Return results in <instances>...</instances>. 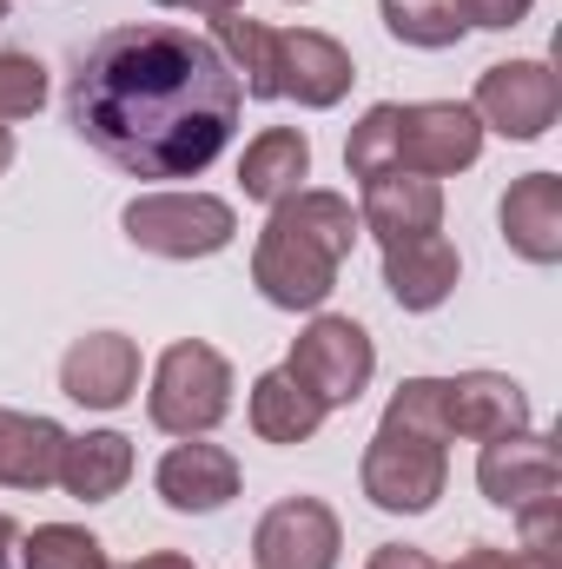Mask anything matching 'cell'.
I'll return each instance as SVG.
<instances>
[{"label":"cell","instance_id":"22","mask_svg":"<svg viewBox=\"0 0 562 569\" xmlns=\"http://www.w3.org/2000/svg\"><path fill=\"white\" fill-rule=\"evenodd\" d=\"M324 418H331V411H324L284 365L252 385V430H259L265 443H304V437H318Z\"/></svg>","mask_w":562,"mask_h":569},{"label":"cell","instance_id":"19","mask_svg":"<svg viewBox=\"0 0 562 569\" xmlns=\"http://www.w3.org/2000/svg\"><path fill=\"white\" fill-rule=\"evenodd\" d=\"M212 47L232 67L239 93L279 100V27H265L252 13H212Z\"/></svg>","mask_w":562,"mask_h":569},{"label":"cell","instance_id":"5","mask_svg":"<svg viewBox=\"0 0 562 569\" xmlns=\"http://www.w3.org/2000/svg\"><path fill=\"white\" fill-rule=\"evenodd\" d=\"M152 425L165 437H205L225 425L232 411V365L225 351H212L205 338H179L159 371H152V398H145Z\"/></svg>","mask_w":562,"mask_h":569},{"label":"cell","instance_id":"28","mask_svg":"<svg viewBox=\"0 0 562 569\" xmlns=\"http://www.w3.org/2000/svg\"><path fill=\"white\" fill-rule=\"evenodd\" d=\"M364 569H443V563L423 557V550H411V543H384V550H371V563Z\"/></svg>","mask_w":562,"mask_h":569},{"label":"cell","instance_id":"3","mask_svg":"<svg viewBox=\"0 0 562 569\" xmlns=\"http://www.w3.org/2000/svg\"><path fill=\"white\" fill-rule=\"evenodd\" d=\"M450 425H443V378H404L384 405V425L364 443V497L384 517H423L436 510L450 483Z\"/></svg>","mask_w":562,"mask_h":569},{"label":"cell","instance_id":"32","mask_svg":"<svg viewBox=\"0 0 562 569\" xmlns=\"http://www.w3.org/2000/svg\"><path fill=\"white\" fill-rule=\"evenodd\" d=\"M7 166H13V133L0 127V172H7Z\"/></svg>","mask_w":562,"mask_h":569},{"label":"cell","instance_id":"11","mask_svg":"<svg viewBox=\"0 0 562 569\" xmlns=\"http://www.w3.org/2000/svg\"><path fill=\"white\" fill-rule=\"evenodd\" d=\"M476 483L496 510H530L543 497H556L562 470H556V443L543 430H510V437H490L483 457H476Z\"/></svg>","mask_w":562,"mask_h":569},{"label":"cell","instance_id":"29","mask_svg":"<svg viewBox=\"0 0 562 569\" xmlns=\"http://www.w3.org/2000/svg\"><path fill=\"white\" fill-rule=\"evenodd\" d=\"M20 543H27V530L0 510V569H20Z\"/></svg>","mask_w":562,"mask_h":569},{"label":"cell","instance_id":"17","mask_svg":"<svg viewBox=\"0 0 562 569\" xmlns=\"http://www.w3.org/2000/svg\"><path fill=\"white\" fill-rule=\"evenodd\" d=\"M456 246L443 232H418V239H391L384 246V284L404 311H436L456 291Z\"/></svg>","mask_w":562,"mask_h":569},{"label":"cell","instance_id":"2","mask_svg":"<svg viewBox=\"0 0 562 569\" xmlns=\"http://www.w3.org/2000/svg\"><path fill=\"white\" fill-rule=\"evenodd\" d=\"M358 232L364 226H358L344 192L304 186V192L272 206V219L259 232V252H252V284L279 311H318L338 291V272H344Z\"/></svg>","mask_w":562,"mask_h":569},{"label":"cell","instance_id":"25","mask_svg":"<svg viewBox=\"0 0 562 569\" xmlns=\"http://www.w3.org/2000/svg\"><path fill=\"white\" fill-rule=\"evenodd\" d=\"M47 107V67L33 53H0V120H33Z\"/></svg>","mask_w":562,"mask_h":569},{"label":"cell","instance_id":"1","mask_svg":"<svg viewBox=\"0 0 562 569\" xmlns=\"http://www.w3.org/2000/svg\"><path fill=\"white\" fill-rule=\"evenodd\" d=\"M239 80L212 40L140 20L100 33L67 80V127L133 179H192L239 127Z\"/></svg>","mask_w":562,"mask_h":569},{"label":"cell","instance_id":"27","mask_svg":"<svg viewBox=\"0 0 562 569\" xmlns=\"http://www.w3.org/2000/svg\"><path fill=\"white\" fill-rule=\"evenodd\" d=\"M530 7L536 0H456L463 27H490V33H510L516 20H530Z\"/></svg>","mask_w":562,"mask_h":569},{"label":"cell","instance_id":"30","mask_svg":"<svg viewBox=\"0 0 562 569\" xmlns=\"http://www.w3.org/2000/svg\"><path fill=\"white\" fill-rule=\"evenodd\" d=\"M152 7H179V13H239V0H152Z\"/></svg>","mask_w":562,"mask_h":569},{"label":"cell","instance_id":"8","mask_svg":"<svg viewBox=\"0 0 562 569\" xmlns=\"http://www.w3.org/2000/svg\"><path fill=\"white\" fill-rule=\"evenodd\" d=\"M483 127H496L503 140H543L562 113V87L550 60H496L476 80V107Z\"/></svg>","mask_w":562,"mask_h":569},{"label":"cell","instance_id":"20","mask_svg":"<svg viewBox=\"0 0 562 569\" xmlns=\"http://www.w3.org/2000/svg\"><path fill=\"white\" fill-rule=\"evenodd\" d=\"M133 477V443L120 430H87V437H67V457H60V490L73 503H107L120 497Z\"/></svg>","mask_w":562,"mask_h":569},{"label":"cell","instance_id":"7","mask_svg":"<svg viewBox=\"0 0 562 569\" xmlns=\"http://www.w3.org/2000/svg\"><path fill=\"white\" fill-rule=\"evenodd\" d=\"M284 371H291L324 411H338V405H358V398H364V385H371V371H378V345H371V331H364L358 318L318 311V318L291 338Z\"/></svg>","mask_w":562,"mask_h":569},{"label":"cell","instance_id":"23","mask_svg":"<svg viewBox=\"0 0 562 569\" xmlns=\"http://www.w3.org/2000/svg\"><path fill=\"white\" fill-rule=\"evenodd\" d=\"M384 7V27H391V40H404V47H456L470 27H463V13H456V0H378Z\"/></svg>","mask_w":562,"mask_h":569},{"label":"cell","instance_id":"6","mask_svg":"<svg viewBox=\"0 0 562 569\" xmlns=\"http://www.w3.org/2000/svg\"><path fill=\"white\" fill-rule=\"evenodd\" d=\"M120 226L152 259H212V252L232 246L239 212L225 199H212V192H140L120 212Z\"/></svg>","mask_w":562,"mask_h":569},{"label":"cell","instance_id":"14","mask_svg":"<svg viewBox=\"0 0 562 569\" xmlns=\"http://www.w3.org/2000/svg\"><path fill=\"white\" fill-rule=\"evenodd\" d=\"M443 425H450V437L490 443V437L530 430V398L503 371H456V378H443Z\"/></svg>","mask_w":562,"mask_h":569},{"label":"cell","instance_id":"15","mask_svg":"<svg viewBox=\"0 0 562 569\" xmlns=\"http://www.w3.org/2000/svg\"><path fill=\"white\" fill-rule=\"evenodd\" d=\"M358 226L391 246V239H418V232H436L443 226V186L423 179V172H371L364 179V206H358Z\"/></svg>","mask_w":562,"mask_h":569},{"label":"cell","instance_id":"9","mask_svg":"<svg viewBox=\"0 0 562 569\" xmlns=\"http://www.w3.org/2000/svg\"><path fill=\"white\" fill-rule=\"evenodd\" d=\"M338 550H344L338 510L318 497H284L252 530V563L259 569H338Z\"/></svg>","mask_w":562,"mask_h":569},{"label":"cell","instance_id":"4","mask_svg":"<svg viewBox=\"0 0 562 569\" xmlns=\"http://www.w3.org/2000/svg\"><path fill=\"white\" fill-rule=\"evenodd\" d=\"M476 152H483V120L470 107H456V100H411V107L384 100L351 127L344 166H351V179H371L391 166L423 172V179H450V172L476 166Z\"/></svg>","mask_w":562,"mask_h":569},{"label":"cell","instance_id":"12","mask_svg":"<svg viewBox=\"0 0 562 569\" xmlns=\"http://www.w3.org/2000/svg\"><path fill=\"white\" fill-rule=\"evenodd\" d=\"M351 80H358V67L331 33H318V27H284L279 33V100L324 113L351 93Z\"/></svg>","mask_w":562,"mask_h":569},{"label":"cell","instance_id":"10","mask_svg":"<svg viewBox=\"0 0 562 569\" xmlns=\"http://www.w3.org/2000/svg\"><path fill=\"white\" fill-rule=\"evenodd\" d=\"M60 391L87 411H120L140 391V345L127 331H87L60 358Z\"/></svg>","mask_w":562,"mask_h":569},{"label":"cell","instance_id":"13","mask_svg":"<svg viewBox=\"0 0 562 569\" xmlns=\"http://www.w3.org/2000/svg\"><path fill=\"white\" fill-rule=\"evenodd\" d=\"M152 483H159L165 510H179V517H212V510H225V503L239 497V457L219 450V443H192V437H185V443H172V450L159 457Z\"/></svg>","mask_w":562,"mask_h":569},{"label":"cell","instance_id":"24","mask_svg":"<svg viewBox=\"0 0 562 569\" xmlns=\"http://www.w3.org/2000/svg\"><path fill=\"white\" fill-rule=\"evenodd\" d=\"M20 569H113L107 563V543L80 523H40L27 543H20Z\"/></svg>","mask_w":562,"mask_h":569},{"label":"cell","instance_id":"21","mask_svg":"<svg viewBox=\"0 0 562 569\" xmlns=\"http://www.w3.org/2000/svg\"><path fill=\"white\" fill-rule=\"evenodd\" d=\"M304 179H311V140L298 127H265L239 159V186L259 206H279L291 192H304Z\"/></svg>","mask_w":562,"mask_h":569},{"label":"cell","instance_id":"31","mask_svg":"<svg viewBox=\"0 0 562 569\" xmlns=\"http://www.w3.org/2000/svg\"><path fill=\"white\" fill-rule=\"evenodd\" d=\"M127 569H199V563L179 557V550H152V557H140V563H127Z\"/></svg>","mask_w":562,"mask_h":569},{"label":"cell","instance_id":"16","mask_svg":"<svg viewBox=\"0 0 562 569\" xmlns=\"http://www.w3.org/2000/svg\"><path fill=\"white\" fill-rule=\"evenodd\" d=\"M496 226H503V246L530 266H556L562 259V179L556 172H530L503 192L496 206Z\"/></svg>","mask_w":562,"mask_h":569},{"label":"cell","instance_id":"26","mask_svg":"<svg viewBox=\"0 0 562 569\" xmlns=\"http://www.w3.org/2000/svg\"><path fill=\"white\" fill-rule=\"evenodd\" d=\"M456 569H562V557H543V550H496V543H470Z\"/></svg>","mask_w":562,"mask_h":569},{"label":"cell","instance_id":"33","mask_svg":"<svg viewBox=\"0 0 562 569\" xmlns=\"http://www.w3.org/2000/svg\"><path fill=\"white\" fill-rule=\"evenodd\" d=\"M7 7H13V0H0V20H7Z\"/></svg>","mask_w":562,"mask_h":569},{"label":"cell","instance_id":"18","mask_svg":"<svg viewBox=\"0 0 562 569\" xmlns=\"http://www.w3.org/2000/svg\"><path fill=\"white\" fill-rule=\"evenodd\" d=\"M60 457H67V430L53 418L0 411V490H47V483H60Z\"/></svg>","mask_w":562,"mask_h":569}]
</instances>
